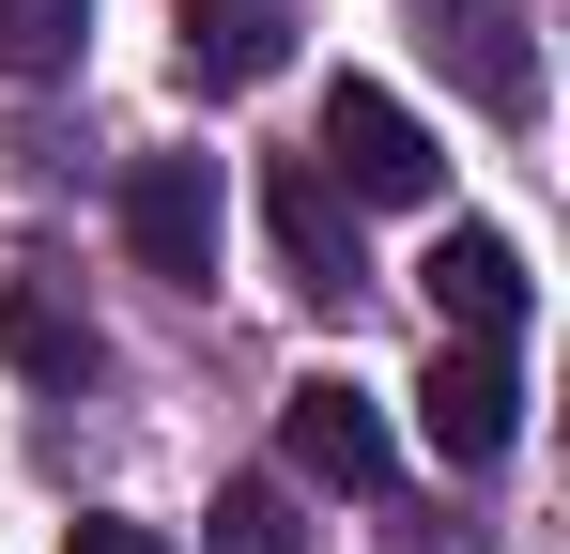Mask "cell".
I'll return each mask as SVG.
<instances>
[{"label":"cell","mask_w":570,"mask_h":554,"mask_svg":"<svg viewBox=\"0 0 570 554\" xmlns=\"http://www.w3.org/2000/svg\"><path fill=\"white\" fill-rule=\"evenodd\" d=\"M308 170L340 185V200H432V185H448V139L385 78H324V155H308Z\"/></svg>","instance_id":"obj_1"},{"label":"cell","mask_w":570,"mask_h":554,"mask_svg":"<svg viewBox=\"0 0 570 554\" xmlns=\"http://www.w3.org/2000/svg\"><path fill=\"white\" fill-rule=\"evenodd\" d=\"M0 355L31 369V385H62V400H78V385L108 369V339L62 308V277H47V263H0Z\"/></svg>","instance_id":"obj_7"},{"label":"cell","mask_w":570,"mask_h":554,"mask_svg":"<svg viewBox=\"0 0 570 554\" xmlns=\"http://www.w3.org/2000/svg\"><path fill=\"white\" fill-rule=\"evenodd\" d=\"M278 462H293V477H324V493H385V462H401V447H385V400H371V385L308 369V385L278 400Z\"/></svg>","instance_id":"obj_3"},{"label":"cell","mask_w":570,"mask_h":554,"mask_svg":"<svg viewBox=\"0 0 570 554\" xmlns=\"http://www.w3.org/2000/svg\"><path fill=\"white\" fill-rule=\"evenodd\" d=\"M94 31V0H0V78H62Z\"/></svg>","instance_id":"obj_10"},{"label":"cell","mask_w":570,"mask_h":554,"mask_svg":"<svg viewBox=\"0 0 570 554\" xmlns=\"http://www.w3.org/2000/svg\"><path fill=\"white\" fill-rule=\"evenodd\" d=\"M263 216H278V263H293V293H308V308H355V293H371V263H355V200L308 170V155H278Z\"/></svg>","instance_id":"obj_6"},{"label":"cell","mask_w":570,"mask_h":554,"mask_svg":"<svg viewBox=\"0 0 570 554\" xmlns=\"http://www.w3.org/2000/svg\"><path fill=\"white\" fill-rule=\"evenodd\" d=\"M200 554H308V524H293L278 477H232V493H216V524H200Z\"/></svg>","instance_id":"obj_9"},{"label":"cell","mask_w":570,"mask_h":554,"mask_svg":"<svg viewBox=\"0 0 570 554\" xmlns=\"http://www.w3.org/2000/svg\"><path fill=\"white\" fill-rule=\"evenodd\" d=\"M416 293H432V324L448 339H524V308H540V277H524V247L509 231H432V263H416Z\"/></svg>","instance_id":"obj_4"},{"label":"cell","mask_w":570,"mask_h":554,"mask_svg":"<svg viewBox=\"0 0 570 554\" xmlns=\"http://www.w3.org/2000/svg\"><path fill=\"white\" fill-rule=\"evenodd\" d=\"M216 231H232L216 155H139V170H124V247H139V277L200 293V277H216Z\"/></svg>","instance_id":"obj_2"},{"label":"cell","mask_w":570,"mask_h":554,"mask_svg":"<svg viewBox=\"0 0 570 554\" xmlns=\"http://www.w3.org/2000/svg\"><path fill=\"white\" fill-rule=\"evenodd\" d=\"M293 62V0H186V78L200 92H263Z\"/></svg>","instance_id":"obj_8"},{"label":"cell","mask_w":570,"mask_h":554,"mask_svg":"<svg viewBox=\"0 0 570 554\" xmlns=\"http://www.w3.org/2000/svg\"><path fill=\"white\" fill-rule=\"evenodd\" d=\"M416 432H432V462H493L509 432H524L509 355H493V339H432V369H416Z\"/></svg>","instance_id":"obj_5"},{"label":"cell","mask_w":570,"mask_h":554,"mask_svg":"<svg viewBox=\"0 0 570 554\" xmlns=\"http://www.w3.org/2000/svg\"><path fill=\"white\" fill-rule=\"evenodd\" d=\"M62 554H170V540H155V524H124V508H78V524H62Z\"/></svg>","instance_id":"obj_11"}]
</instances>
